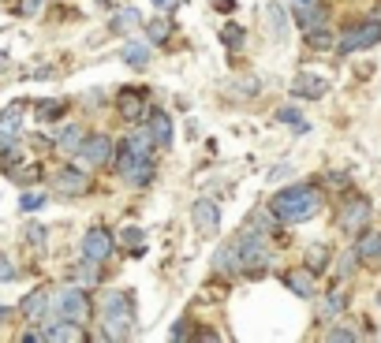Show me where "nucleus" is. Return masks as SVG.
Returning a JSON list of instances; mask_svg holds the SVG:
<instances>
[{
  "label": "nucleus",
  "mask_w": 381,
  "mask_h": 343,
  "mask_svg": "<svg viewBox=\"0 0 381 343\" xmlns=\"http://www.w3.org/2000/svg\"><path fill=\"white\" fill-rule=\"evenodd\" d=\"M269 209L288 224H303L310 217H318L322 198H318V191H314L310 183H295V187H288V191H281L277 198H273Z\"/></svg>",
  "instance_id": "obj_1"
},
{
  "label": "nucleus",
  "mask_w": 381,
  "mask_h": 343,
  "mask_svg": "<svg viewBox=\"0 0 381 343\" xmlns=\"http://www.w3.org/2000/svg\"><path fill=\"white\" fill-rule=\"evenodd\" d=\"M105 328H109V336H116V339L131 336V328H135V310H131L127 295H105Z\"/></svg>",
  "instance_id": "obj_2"
},
{
  "label": "nucleus",
  "mask_w": 381,
  "mask_h": 343,
  "mask_svg": "<svg viewBox=\"0 0 381 343\" xmlns=\"http://www.w3.org/2000/svg\"><path fill=\"white\" fill-rule=\"evenodd\" d=\"M381 42V23L370 19V23H359V26H351V30L340 37V52L344 56H351V52H363V49H370Z\"/></svg>",
  "instance_id": "obj_3"
},
{
  "label": "nucleus",
  "mask_w": 381,
  "mask_h": 343,
  "mask_svg": "<svg viewBox=\"0 0 381 343\" xmlns=\"http://www.w3.org/2000/svg\"><path fill=\"white\" fill-rule=\"evenodd\" d=\"M57 310H60V318H68L75 325H86L90 321V299L78 291V287H68V291L57 295Z\"/></svg>",
  "instance_id": "obj_4"
},
{
  "label": "nucleus",
  "mask_w": 381,
  "mask_h": 343,
  "mask_svg": "<svg viewBox=\"0 0 381 343\" xmlns=\"http://www.w3.org/2000/svg\"><path fill=\"white\" fill-rule=\"evenodd\" d=\"M23 116H26V101H11L4 112H0V157L11 150V142H16L19 127H23Z\"/></svg>",
  "instance_id": "obj_5"
},
{
  "label": "nucleus",
  "mask_w": 381,
  "mask_h": 343,
  "mask_svg": "<svg viewBox=\"0 0 381 343\" xmlns=\"http://www.w3.org/2000/svg\"><path fill=\"white\" fill-rule=\"evenodd\" d=\"M235 246H240V258H243V269H262V265H266V235H254V231H247L243 235V239L240 243H235Z\"/></svg>",
  "instance_id": "obj_6"
},
{
  "label": "nucleus",
  "mask_w": 381,
  "mask_h": 343,
  "mask_svg": "<svg viewBox=\"0 0 381 343\" xmlns=\"http://www.w3.org/2000/svg\"><path fill=\"white\" fill-rule=\"evenodd\" d=\"M109 153H112V142L105 135H94V138L83 142V150H78V164H83V168H98V164L109 161Z\"/></svg>",
  "instance_id": "obj_7"
},
{
  "label": "nucleus",
  "mask_w": 381,
  "mask_h": 343,
  "mask_svg": "<svg viewBox=\"0 0 381 343\" xmlns=\"http://www.w3.org/2000/svg\"><path fill=\"white\" fill-rule=\"evenodd\" d=\"M116 112H120V120L139 124L142 116H146V97H142L139 90H120V94H116Z\"/></svg>",
  "instance_id": "obj_8"
},
{
  "label": "nucleus",
  "mask_w": 381,
  "mask_h": 343,
  "mask_svg": "<svg viewBox=\"0 0 381 343\" xmlns=\"http://www.w3.org/2000/svg\"><path fill=\"white\" fill-rule=\"evenodd\" d=\"M109 254H112V235L105 231V228H90L86 239H83V258H90V261H105Z\"/></svg>",
  "instance_id": "obj_9"
},
{
  "label": "nucleus",
  "mask_w": 381,
  "mask_h": 343,
  "mask_svg": "<svg viewBox=\"0 0 381 343\" xmlns=\"http://www.w3.org/2000/svg\"><path fill=\"white\" fill-rule=\"evenodd\" d=\"M325 90H329V83L325 78H318V75H295V83H292V94L295 97H307V101H318V97H325Z\"/></svg>",
  "instance_id": "obj_10"
},
{
  "label": "nucleus",
  "mask_w": 381,
  "mask_h": 343,
  "mask_svg": "<svg viewBox=\"0 0 381 343\" xmlns=\"http://www.w3.org/2000/svg\"><path fill=\"white\" fill-rule=\"evenodd\" d=\"M366 220H370V205H366L363 198H359V202L344 205V213H340V231L356 235V231L363 228V224H366Z\"/></svg>",
  "instance_id": "obj_11"
},
{
  "label": "nucleus",
  "mask_w": 381,
  "mask_h": 343,
  "mask_svg": "<svg viewBox=\"0 0 381 343\" xmlns=\"http://www.w3.org/2000/svg\"><path fill=\"white\" fill-rule=\"evenodd\" d=\"M191 213H194V228H199V231L213 235V231L221 228V213H217V205H213V202H206V198H202V202H194Z\"/></svg>",
  "instance_id": "obj_12"
},
{
  "label": "nucleus",
  "mask_w": 381,
  "mask_h": 343,
  "mask_svg": "<svg viewBox=\"0 0 381 343\" xmlns=\"http://www.w3.org/2000/svg\"><path fill=\"white\" fill-rule=\"evenodd\" d=\"M57 191L60 194H86L90 191V179L78 168H64L60 176H57Z\"/></svg>",
  "instance_id": "obj_13"
},
{
  "label": "nucleus",
  "mask_w": 381,
  "mask_h": 343,
  "mask_svg": "<svg viewBox=\"0 0 381 343\" xmlns=\"http://www.w3.org/2000/svg\"><path fill=\"white\" fill-rule=\"evenodd\" d=\"M45 310H49V291H34V295H26V299H23V318L42 321V318H45Z\"/></svg>",
  "instance_id": "obj_14"
},
{
  "label": "nucleus",
  "mask_w": 381,
  "mask_h": 343,
  "mask_svg": "<svg viewBox=\"0 0 381 343\" xmlns=\"http://www.w3.org/2000/svg\"><path fill=\"white\" fill-rule=\"evenodd\" d=\"M292 291L299 295V299H310L314 295V276L307 272V269H295V272H288V280H284Z\"/></svg>",
  "instance_id": "obj_15"
},
{
  "label": "nucleus",
  "mask_w": 381,
  "mask_h": 343,
  "mask_svg": "<svg viewBox=\"0 0 381 343\" xmlns=\"http://www.w3.org/2000/svg\"><path fill=\"white\" fill-rule=\"evenodd\" d=\"M150 131H153L157 146H168V142H172V120H168L165 112H153L150 116Z\"/></svg>",
  "instance_id": "obj_16"
},
{
  "label": "nucleus",
  "mask_w": 381,
  "mask_h": 343,
  "mask_svg": "<svg viewBox=\"0 0 381 343\" xmlns=\"http://www.w3.org/2000/svg\"><path fill=\"white\" fill-rule=\"evenodd\" d=\"M42 339H83V332H78V328H75V321H68V318H64L60 325H49L45 328V332H42Z\"/></svg>",
  "instance_id": "obj_17"
},
{
  "label": "nucleus",
  "mask_w": 381,
  "mask_h": 343,
  "mask_svg": "<svg viewBox=\"0 0 381 343\" xmlns=\"http://www.w3.org/2000/svg\"><path fill=\"white\" fill-rule=\"evenodd\" d=\"M83 142H86L83 127H68V131H60L57 150H64V153H78V150H83Z\"/></svg>",
  "instance_id": "obj_18"
},
{
  "label": "nucleus",
  "mask_w": 381,
  "mask_h": 343,
  "mask_svg": "<svg viewBox=\"0 0 381 343\" xmlns=\"http://www.w3.org/2000/svg\"><path fill=\"white\" fill-rule=\"evenodd\" d=\"M356 258H363V261H374V258H381V235H377V231L363 235V239H359V246H356Z\"/></svg>",
  "instance_id": "obj_19"
},
{
  "label": "nucleus",
  "mask_w": 381,
  "mask_h": 343,
  "mask_svg": "<svg viewBox=\"0 0 381 343\" xmlns=\"http://www.w3.org/2000/svg\"><path fill=\"white\" fill-rule=\"evenodd\" d=\"M217 269L221 272H235V269H243V258H240V246H225V250H221V254H217Z\"/></svg>",
  "instance_id": "obj_20"
},
{
  "label": "nucleus",
  "mask_w": 381,
  "mask_h": 343,
  "mask_svg": "<svg viewBox=\"0 0 381 343\" xmlns=\"http://www.w3.org/2000/svg\"><path fill=\"white\" fill-rule=\"evenodd\" d=\"M64 109H68V101H37V120H42V124L60 120Z\"/></svg>",
  "instance_id": "obj_21"
},
{
  "label": "nucleus",
  "mask_w": 381,
  "mask_h": 343,
  "mask_svg": "<svg viewBox=\"0 0 381 343\" xmlns=\"http://www.w3.org/2000/svg\"><path fill=\"white\" fill-rule=\"evenodd\" d=\"M135 26H139V11H135V8L116 11V16H112V30H116V34H127V30H135Z\"/></svg>",
  "instance_id": "obj_22"
},
{
  "label": "nucleus",
  "mask_w": 381,
  "mask_h": 343,
  "mask_svg": "<svg viewBox=\"0 0 381 343\" xmlns=\"http://www.w3.org/2000/svg\"><path fill=\"white\" fill-rule=\"evenodd\" d=\"M124 60L131 64V68H146V64H150V49L139 45V42H131V45L124 49Z\"/></svg>",
  "instance_id": "obj_23"
},
{
  "label": "nucleus",
  "mask_w": 381,
  "mask_h": 343,
  "mask_svg": "<svg viewBox=\"0 0 381 343\" xmlns=\"http://www.w3.org/2000/svg\"><path fill=\"white\" fill-rule=\"evenodd\" d=\"M295 23H299V26H303V30L310 34V30H314V26H318V23H322V8H318V4H314V8H303V11H295Z\"/></svg>",
  "instance_id": "obj_24"
},
{
  "label": "nucleus",
  "mask_w": 381,
  "mask_h": 343,
  "mask_svg": "<svg viewBox=\"0 0 381 343\" xmlns=\"http://www.w3.org/2000/svg\"><path fill=\"white\" fill-rule=\"evenodd\" d=\"M153 142H157V138H153V131H135V135H131V142H127V146L135 150V153H142V157H146Z\"/></svg>",
  "instance_id": "obj_25"
},
{
  "label": "nucleus",
  "mask_w": 381,
  "mask_h": 343,
  "mask_svg": "<svg viewBox=\"0 0 381 343\" xmlns=\"http://www.w3.org/2000/svg\"><path fill=\"white\" fill-rule=\"evenodd\" d=\"M153 179V168H150V161L142 157V161L131 168V176H127V183H135V187H142V183H150Z\"/></svg>",
  "instance_id": "obj_26"
},
{
  "label": "nucleus",
  "mask_w": 381,
  "mask_h": 343,
  "mask_svg": "<svg viewBox=\"0 0 381 343\" xmlns=\"http://www.w3.org/2000/svg\"><path fill=\"white\" fill-rule=\"evenodd\" d=\"M11 172V179H16V183H34L37 176H42V168H37V164H23V168H8Z\"/></svg>",
  "instance_id": "obj_27"
},
{
  "label": "nucleus",
  "mask_w": 381,
  "mask_h": 343,
  "mask_svg": "<svg viewBox=\"0 0 381 343\" xmlns=\"http://www.w3.org/2000/svg\"><path fill=\"white\" fill-rule=\"evenodd\" d=\"M94 265H98V261H90V258L83 261V265H78V272H75L78 284H98V269H94Z\"/></svg>",
  "instance_id": "obj_28"
},
{
  "label": "nucleus",
  "mask_w": 381,
  "mask_h": 343,
  "mask_svg": "<svg viewBox=\"0 0 381 343\" xmlns=\"http://www.w3.org/2000/svg\"><path fill=\"white\" fill-rule=\"evenodd\" d=\"M146 30H150V42H168V30H172V26H168L165 19H153Z\"/></svg>",
  "instance_id": "obj_29"
},
{
  "label": "nucleus",
  "mask_w": 381,
  "mask_h": 343,
  "mask_svg": "<svg viewBox=\"0 0 381 343\" xmlns=\"http://www.w3.org/2000/svg\"><path fill=\"white\" fill-rule=\"evenodd\" d=\"M277 120H281V124H288V127H299V131H307L303 116H299L295 109H281V112H277Z\"/></svg>",
  "instance_id": "obj_30"
},
{
  "label": "nucleus",
  "mask_w": 381,
  "mask_h": 343,
  "mask_svg": "<svg viewBox=\"0 0 381 343\" xmlns=\"http://www.w3.org/2000/svg\"><path fill=\"white\" fill-rule=\"evenodd\" d=\"M45 202V194H37V191H30V194H23V202H19V209H26V213H34L37 205Z\"/></svg>",
  "instance_id": "obj_31"
},
{
  "label": "nucleus",
  "mask_w": 381,
  "mask_h": 343,
  "mask_svg": "<svg viewBox=\"0 0 381 343\" xmlns=\"http://www.w3.org/2000/svg\"><path fill=\"white\" fill-rule=\"evenodd\" d=\"M124 243L139 254V250H142V231H139V228H124Z\"/></svg>",
  "instance_id": "obj_32"
},
{
  "label": "nucleus",
  "mask_w": 381,
  "mask_h": 343,
  "mask_svg": "<svg viewBox=\"0 0 381 343\" xmlns=\"http://www.w3.org/2000/svg\"><path fill=\"white\" fill-rule=\"evenodd\" d=\"M340 310H344V295H329V302H325V313H329V318H336Z\"/></svg>",
  "instance_id": "obj_33"
},
{
  "label": "nucleus",
  "mask_w": 381,
  "mask_h": 343,
  "mask_svg": "<svg viewBox=\"0 0 381 343\" xmlns=\"http://www.w3.org/2000/svg\"><path fill=\"white\" fill-rule=\"evenodd\" d=\"M310 45H314V49H329V45H333V37H329V34H318V30H310Z\"/></svg>",
  "instance_id": "obj_34"
},
{
  "label": "nucleus",
  "mask_w": 381,
  "mask_h": 343,
  "mask_svg": "<svg viewBox=\"0 0 381 343\" xmlns=\"http://www.w3.org/2000/svg\"><path fill=\"white\" fill-rule=\"evenodd\" d=\"M325 339H340V343H348V339H356V332H351V328H333V332H325Z\"/></svg>",
  "instance_id": "obj_35"
},
{
  "label": "nucleus",
  "mask_w": 381,
  "mask_h": 343,
  "mask_svg": "<svg viewBox=\"0 0 381 343\" xmlns=\"http://www.w3.org/2000/svg\"><path fill=\"white\" fill-rule=\"evenodd\" d=\"M225 42L228 45H240L243 42V30H240V26H225Z\"/></svg>",
  "instance_id": "obj_36"
},
{
  "label": "nucleus",
  "mask_w": 381,
  "mask_h": 343,
  "mask_svg": "<svg viewBox=\"0 0 381 343\" xmlns=\"http://www.w3.org/2000/svg\"><path fill=\"white\" fill-rule=\"evenodd\" d=\"M8 280H16V269H11L8 261L0 258V284H8Z\"/></svg>",
  "instance_id": "obj_37"
},
{
  "label": "nucleus",
  "mask_w": 381,
  "mask_h": 343,
  "mask_svg": "<svg viewBox=\"0 0 381 343\" xmlns=\"http://www.w3.org/2000/svg\"><path fill=\"white\" fill-rule=\"evenodd\" d=\"M37 8H42V0H23V4H19V16H34Z\"/></svg>",
  "instance_id": "obj_38"
},
{
  "label": "nucleus",
  "mask_w": 381,
  "mask_h": 343,
  "mask_svg": "<svg viewBox=\"0 0 381 343\" xmlns=\"http://www.w3.org/2000/svg\"><path fill=\"white\" fill-rule=\"evenodd\" d=\"M322 258H325V250H322V246H314V250H310V269H314V265H322Z\"/></svg>",
  "instance_id": "obj_39"
},
{
  "label": "nucleus",
  "mask_w": 381,
  "mask_h": 343,
  "mask_svg": "<svg viewBox=\"0 0 381 343\" xmlns=\"http://www.w3.org/2000/svg\"><path fill=\"white\" fill-rule=\"evenodd\" d=\"M187 328H191V325H187V321H180V325H176V328H172V339H183V336H187Z\"/></svg>",
  "instance_id": "obj_40"
},
{
  "label": "nucleus",
  "mask_w": 381,
  "mask_h": 343,
  "mask_svg": "<svg viewBox=\"0 0 381 343\" xmlns=\"http://www.w3.org/2000/svg\"><path fill=\"white\" fill-rule=\"evenodd\" d=\"M314 4H318V0H292V8H295V11H303V8H314Z\"/></svg>",
  "instance_id": "obj_41"
},
{
  "label": "nucleus",
  "mask_w": 381,
  "mask_h": 343,
  "mask_svg": "<svg viewBox=\"0 0 381 343\" xmlns=\"http://www.w3.org/2000/svg\"><path fill=\"white\" fill-rule=\"evenodd\" d=\"M153 4H172V0H153Z\"/></svg>",
  "instance_id": "obj_42"
}]
</instances>
